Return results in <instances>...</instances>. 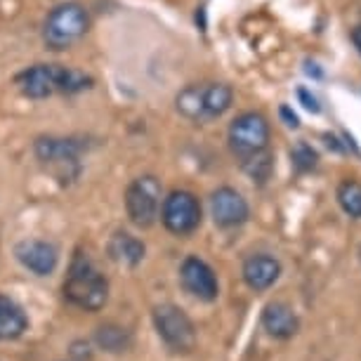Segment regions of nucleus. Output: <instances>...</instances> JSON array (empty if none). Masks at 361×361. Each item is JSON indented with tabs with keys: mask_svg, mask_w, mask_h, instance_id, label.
Wrapping results in <instances>:
<instances>
[{
	"mask_svg": "<svg viewBox=\"0 0 361 361\" xmlns=\"http://www.w3.org/2000/svg\"><path fill=\"white\" fill-rule=\"evenodd\" d=\"M15 255L19 264L36 276H50L59 262L57 248L47 241H38V238H26V241L17 243Z\"/></svg>",
	"mask_w": 361,
	"mask_h": 361,
	"instance_id": "obj_11",
	"label": "nucleus"
},
{
	"mask_svg": "<svg viewBox=\"0 0 361 361\" xmlns=\"http://www.w3.org/2000/svg\"><path fill=\"white\" fill-rule=\"evenodd\" d=\"M177 111H180L189 121H206L203 118V97H201V85H187L185 90L177 94L175 99Z\"/></svg>",
	"mask_w": 361,
	"mask_h": 361,
	"instance_id": "obj_17",
	"label": "nucleus"
},
{
	"mask_svg": "<svg viewBox=\"0 0 361 361\" xmlns=\"http://www.w3.org/2000/svg\"><path fill=\"white\" fill-rule=\"evenodd\" d=\"M279 276H281V264L271 255L257 253V255H250L248 260L243 262V281L255 293L271 288V286L279 281Z\"/></svg>",
	"mask_w": 361,
	"mask_h": 361,
	"instance_id": "obj_12",
	"label": "nucleus"
},
{
	"mask_svg": "<svg viewBox=\"0 0 361 361\" xmlns=\"http://www.w3.org/2000/svg\"><path fill=\"white\" fill-rule=\"evenodd\" d=\"M161 222L170 234L189 236L201 224V203L192 192L175 189L161 203Z\"/></svg>",
	"mask_w": 361,
	"mask_h": 361,
	"instance_id": "obj_6",
	"label": "nucleus"
},
{
	"mask_svg": "<svg viewBox=\"0 0 361 361\" xmlns=\"http://www.w3.org/2000/svg\"><path fill=\"white\" fill-rule=\"evenodd\" d=\"M262 329L276 340H288L300 331V319L286 302H269L262 310Z\"/></svg>",
	"mask_w": 361,
	"mask_h": 361,
	"instance_id": "obj_13",
	"label": "nucleus"
},
{
	"mask_svg": "<svg viewBox=\"0 0 361 361\" xmlns=\"http://www.w3.org/2000/svg\"><path fill=\"white\" fill-rule=\"evenodd\" d=\"M126 210L135 227H152L161 213V182L152 175L133 180L126 189Z\"/></svg>",
	"mask_w": 361,
	"mask_h": 361,
	"instance_id": "obj_5",
	"label": "nucleus"
},
{
	"mask_svg": "<svg viewBox=\"0 0 361 361\" xmlns=\"http://www.w3.org/2000/svg\"><path fill=\"white\" fill-rule=\"evenodd\" d=\"M26 329H29V319L24 310L12 298L0 295V343L22 338Z\"/></svg>",
	"mask_w": 361,
	"mask_h": 361,
	"instance_id": "obj_15",
	"label": "nucleus"
},
{
	"mask_svg": "<svg viewBox=\"0 0 361 361\" xmlns=\"http://www.w3.org/2000/svg\"><path fill=\"white\" fill-rule=\"evenodd\" d=\"M90 29L87 10L78 3L57 5L43 24V40L50 50H66L73 43H78Z\"/></svg>",
	"mask_w": 361,
	"mask_h": 361,
	"instance_id": "obj_3",
	"label": "nucleus"
},
{
	"mask_svg": "<svg viewBox=\"0 0 361 361\" xmlns=\"http://www.w3.org/2000/svg\"><path fill=\"white\" fill-rule=\"evenodd\" d=\"M154 326L161 340L173 352H192L196 345V331L192 319L177 305H159L154 307Z\"/></svg>",
	"mask_w": 361,
	"mask_h": 361,
	"instance_id": "obj_7",
	"label": "nucleus"
},
{
	"mask_svg": "<svg viewBox=\"0 0 361 361\" xmlns=\"http://www.w3.org/2000/svg\"><path fill=\"white\" fill-rule=\"evenodd\" d=\"M352 40H354V45H357V50L361 52V24L352 31Z\"/></svg>",
	"mask_w": 361,
	"mask_h": 361,
	"instance_id": "obj_22",
	"label": "nucleus"
},
{
	"mask_svg": "<svg viewBox=\"0 0 361 361\" xmlns=\"http://www.w3.org/2000/svg\"><path fill=\"white\" fill-rule=\"evenodd\" d=\"M78 154L80 145L73 140L40 137L36 142V156L45 168H50L62 182H71L78 177Z\"/></svg>",
	"mask_w": 361,
	"mask_h": 361,
	"instance_id": "obj_8",
	"label": "nucleus"
},
{
	"mask_svg": "<svg viewBox=\"0 0 361 361\" xmlns=\"http://www.w3.org/2000/svg\"><path fill=\"white\" fill-rule=\"evenodd\" d=\"M269 145V123L262 114L246 111L236 116L229 126V147L234 156L241 161H248L253 156L267 152Z\"/></svg>",
	"mask_w": 361,
	"mask_h": 361,
	"instance_id": "obj_4",
	"label": "nucleus"
},
{
	"mask_svg": "<svg viewBox=\"0 0 361 361\" xmlns=\"http://www.w3.org/2000/svg\"><path fill=\"white\" fill-rule=\"evenodd\" d=\"M201 97H203V118H217L231 106L234 92L229 85L224 83H208L201 85Z\"/></svg>",
	"mask_w": 361,
	"mask_h": 361,
	"instance_id": "obj_16",
	"label": "nucleus"
},
{
	"mask_svg": "<svg viewBox=\"0 0 361 361\" xmlns=\"http://www.w3.org/2000/svg\"><path fill=\"white\" fill-rule=\"evenodd\" d=\"M248 203L236 189L231 187H220L210 196V215L213 222L222 229H234L241 227L248 220Z\"/></svg>",
	"mask_w": 361,
	"mask_h": 361,
	"instance_id": "obj_10",
	"label": "nucleus"
},
{
	"mask_svg": "<svg viewBox=\"0 0 361 361\" xmlns=\"http://www.w3.org/2000/svg\"><path fill=\"white\" fill-rule=\"evenodd\" d=\"M17 83H19V90H22L26 97L45 99L57 92L73 94V92L85 90V87H90L92 78L85 76L83 71L66 69V66H59V64H36V66H31V69L19 73Z\"/></svg>",
	"mask_w": 361,
	"mask_h": 361,
	"instance_id": "obj_2",
	"label": "nucleus"
},
{
	"mask_svg": "<svg viewBox=\"0 0 361 361\" xmlns=\"http://www.w3.org/2000/svg\"><path fill=\"white\" fill-rule=\"evenodd\" d=\"M109 257L123 267H137L145 260V243L128 231H116L109 241Z\"/></svg>",
	"mask_w": 361,
	"mask_h": 361,
	"instance_id": "obj_14",
	"label": "nucleus"
},
{
	"mask_svg": "<svg viewBox=\"0 0 361 361\" xmlns=\"http://www.w3.org/2000/svg\"><path fill=\"white\" fill-rule=\"evenodd\" d=\"M338 203L350 217L361 220V182L345 180L338 187Z\"/></svg>",
	"mask_w": 361,
	"mask_h": 361,
	"instance_id": "obj_18",
	"label": "nucleus"
},
{
	"mask_svg": "<svg viewBox=\"0 0 361 361\" xmlns=\"http://www.w3.org/2000/svg\"><path fill=\"white\" fill-rule=\"evenodd\" d=\"M97 343L99 347H104L106 352H123L130 338H128L126 329H118V326H102L97 331Z\"/></svg>",
	"mask_w": 361,
	"mask_h": 361,
	"instance_id": "obj_19",
	"label": "nucleus"
},
{
	"mask_svg": "<svg viewBox=\"0 0 361 361\" xmlns=\"http://www.w3.org/2000/svg\"><path fill=\"white\" fill-rule=\"evenodd\" d=\"M180 281L189 295H194L201 302H215L220 295V281L213 267L196 255H189L180 267Z\"/></svg>",
	"mask_w": 361,
	"mask_h": 361,
	"instance_id": "obj_9",
	"label": "nucleus"
},
{
	"mask_svg": "<svg viewBox=\"0 0 361 361\" xmlns=\"http://www.w3.org/2000/svg\"><path fill=\"white\" fill-rule=\"evenodd\" d=\"M300 97L305 99V106H307V109H312V111H319V106H317V99H314V97H310V94H307V90H300Z\"/></svg>",
	"mask_w": 361,
	"mask_h": 361,
	"instance_id": "obj_21",
	"label": "nucleus"
},
{
	"mask_svg": "<svg viewBox=\"0 0 361 361\" xmlns=\"http://www.w3.org/2000/svg\"><path fill=\"white\" fill-rule=\"evenodd\" d=\"M64 298L83 312H99L109 300V281L87 255L78 253L71 260L64 281Z\"/></svg>",
	"mask_w": 361,
	"mask_h": 361,
	"instance_id": "obj_1",
	"label": "nucleus"
},
{
	"mask_svg": "<svg viewBox=\"0 0 361 361\" xmlns=\"http://www.w3.org/2000/svg\"><path fill=\"white\" fill-rule=\"evenodd\" d=\"M293 163H295V168L298 170H312L317 166V154L312 152V149L307 145H298L295 149H293Z\"/></svg>",
	"mask_w": 361,
	"mask_h": 361,
	"instance_id": "obj_20",
	"label": "nucleus"
}]
</instances>
